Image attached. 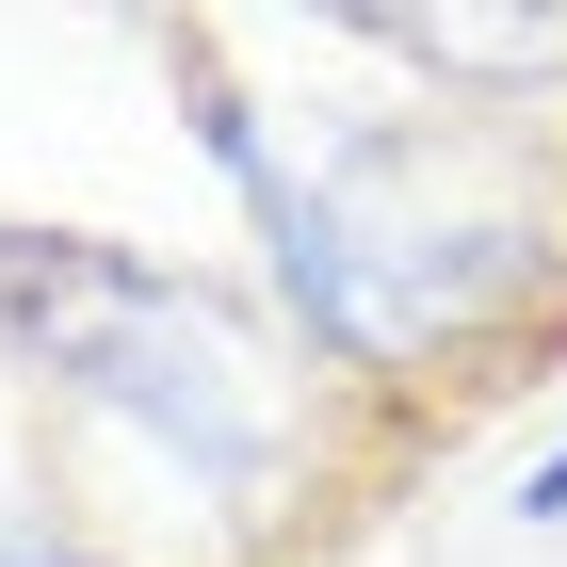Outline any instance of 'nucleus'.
<instances>
[{"mask_svg":"<svg viewBox=\"0 0 567 567\" xmlns=\"http://www.w3.org/2000/svg\"><path fill=\"white\" fill-rule=\"evenodd\" d=\"M195 146H212V178L244 195L260 276H276V308H292V341L324 357V373L454 357V341H486V324H519V308L551 292V227L471 212V195H454L422 146H390V131L276 146L260 97H227L212 65H195Z\"/></svg>","mask_w":567,"mask_h":567,"instance_id":"f257e3e1","label":"nucleus"},{"mask_svg":"<svg viewBox=\"0 0 567 567\" xmlns=\"http://www.w3.org/2000/svg\"><path fill=\"white\" fill-rule=\"evenodd\" d=\"M0 341H17L33 390H65L114 437H146L212 519H260L292 437H308L276 341L227 292L131 260V244H82V227H0Z\"/></svg>","mask_w":567,"mask_h":567,"instance_id":"f03ea898","label":"nucleus"},{"mask_svg":"<svg viewBox=\"0 0 567 567\" xmlns=\"http://www.w3.org/2000/svg\"><path fill=\"white\" fill-rule=\"evenodd\" d=\"M0 567H97L82 535H49V519H0Z\"/></svg>","mask_w":567,"mask_h":567,"instance_id":"7ed1b4c3","label":"nucleus"},{"mask_svg":"<svg viewBox=\"0 0 567 567\" xmlns=\"http://www.w3.org/2000/svg\"><path fill=\"white\" fill-rule=\"evenodd\" d=\"M519 519H567V437H551V454L519 471Z\"/></svg>","mask_w":567,"mask_h":567,"instance_id":"20e7f679","label":"nucleus"}]
</instances>
